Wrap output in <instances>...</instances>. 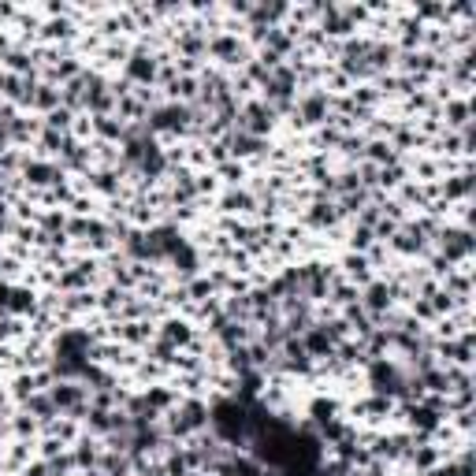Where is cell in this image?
Returning <instances> with one entry per match:
<instances>
[{
	"mask_svg": "<svg viewBox=\"0 0 476 476\" xmlns=\"http://www.w3.org/2000/svg\"><path fill=\"white\" fill-rule=\"evenodd\" d=\"M302 347H305V354H317V357H327V354H332V347H335V339H332V335H327V327H309V332H305V342H302Z\"/></svg>",
	"mask_w": 476,
	"mask_h": 476,
	"instance_id": "6da1fadb",
	"label": "cell"
},
{
	"mask_svg": "<svg viewBox=\"0 0 476 476\" xmlns=\"http://www.w3.org/2000/svg\"><path fill=\"white\" fill-rule=\"evenodd\" d=\"M387 305H391V287H384V283H372V287L365 290V309H369V313H376V317H380Z\"/></svg>",
	"mask_w": 476,
	"mask_h": 476,
	"instance_id": "7a4b0ae2",
	"label": "cell"
},
{
	"mask_svg": "<svg viewBox=\"0 0 476 476\" xmlns=\"http://www.w3.org/2000/svg\"><path fill=\"white\" fill-rule=\"evenodd\" d=\"M302 116H305V123H320V120H327V97H324V93L305 97V101H302Z\"/></svg>",
	"mask_w": 476,
	"mask_h": 476,
	"instance_id": "3957f363",
	"label": "cell"
},
{
	"mask_svg": "<svg viewBox=\"0 0 476 476\" xmlns=\"http://www.w3.org/2000/svg\"><path fill=\"white\" fill-rule=\"evenodd\" d=\"M26 183H34V186H45V183H60V171L56 168H48V164H26Z\"/></svg>",
	"mask_w": 476,
	"mask_h": 476,
	"instance_id": "277c9868",
	"label": "cell"
},
{
	"mask_svg": "<svg viewBox=\"0 0 476 476\" xmlns=\"http://www.w3.org/2000/svg\"><path fill=\"white\" fill-rule=\"evenodd\" d=\"M186 339H190V327L183 320H168V324H164V342H168V347H175V342H186Z\"/></svg>",
	"mask_w": 476,
	"mask_h": 476,
	"instance_id": "5b68a950",
	"label": "cell"
},
{
	"mask_svg": "<svg viewBox=\"0 0 476 476\" xmlns=\"http://www.w3.org/2000/svg\"><path fill=\"white\" fill-rule=\"evenodd\" d=\"M30 309H34V294L30 290H11L8 313H30Z\"/></svg>",
	"mask_w": 476,
	"mask_h": 476,
	"instance_id": "8992f818",
	"label": "cell"
},
{
	"mask_svg": "<svg viewBox=\"0 0 476 476\" xmlns=\"http://www.w3.org/2000/svg\"><path fill=\"white\" fill-rule=\"evenodd\" d=\"M130 78H134V82H149L153 78V60H145V56H134V60H130Z\"/></svg>",
	"mask_w": 476,
	"mask_h": 476,
	"instance_id": "52a82bcc",
	"label": "cell"
},
{
	"mask_svg": "<svg viewBox=\"0 0 476 476\" xmlns=\"http://www.w3.org/2000/svg\"><path fill=\"white\" fill-rule=\"evenodd\" d=\"M347 275L354 283H369V260L365 257H347Z\"/></svg>",
	"mask_w": 476,
	"mask_h": 476,
	"instance_id": "ba28073f",
	"label": "cell"
},
{
	"mask_svg": "<svg viewBox=\"0 0 476 476\" xmlns=\"http://www.w3.org/2000/svg\"><path fill=\"white\" fill-rule=\"evenodd\" d=\"M75 465H78V469L97 465V450H93V443H78V450H75Z\"/></svg>",
	"mask_w": 476,
	"mask_h": 476,
	"instance_id": "9c48e42d",
	"label": "cell"
},
{
	"mask_svg": "<svg viewBox=\"0 0 476 476\" xmlns=\"http://www.w3.org/2000/svg\"><path fill=\"white\" fill-rule=\"evenodd\" d=\"M369 157H372V160H380V164H384V160H387V164L395 160V153H391V145H384V142H372V145H369Z\"/></svg>",
	"mask_w": 476,
	"mask_h": 476,
	"instance_id": "30bf717a",
	"label": "cell"
},
{
	"mask_svg": "<svg viewBox=\"0 0 476 476\" xmlns=\"http://www.w3.org/2000/svg\"><path fill=\"white\" fill-rule=\"evenodd\" d=\"M34 105H38V108H53V105H56V93H53V86H38V93H34Z\"/></svg>",
	"mask_w": 476,
	"mask_h": 476,
	"instance_id": "8fae6325",
	"label": "cell"
},
{
	"mask_svg": "<svg viewBox=\"0 0 476 476\" xmlns=\"http://www.w3.org/2000/svg\"><path fill=\"white\" fill-rule=\"evenodd\" d=\"M354 250H369V242H372V227H365V223H361L357 227V231H354Z\"/></svg>",
	"mask_w": 476,
	"mask_h": 476,
	"instance_id": "7c38bea8",
	"label": "cell"
},
{
	"mask_svg": "<svg viewBox=\"0 0 476 476\" xmlns=\"http://www.w3.org/2000/svg\"><path fill=\"white\" fill-rule=\"evenodd\" d=\"M223 205H227V212H245V208H250L253 201L245 198V194H231V198H227Z\"/></svg>",
	"mask_w": 476,
	"mask_h": 476,
	"instance_id": "4fadbf2b",
	"label": "cell"
},
{
	"mask_svg": "<svg viewBox=\"0 0 476 476\" xmlns=\"http://www.w3.org/2000/svg\"><path fill=\"white\" fill-rule=\"evenodd\" d=\"M23 476H53V472H48V462H34V465H30Z\"/></svg>",
	"mask_w": 476,
	"mask_h": 476,
	"instance_id": "5bb4252c",
	"label": "cell"
},
{
	"mask_svg": "<svg viewBox=\"0 0 476 476\" xmlns=\"http://www.w3.org/2000/svg\"><path fill=\"white\" fill-rule=\"evenodd\" d=\"M53 476H56V472H53Z\"/></svg>",
	"mask_w": 476,
	"mask_h": 476,
	"instance_id": "9a60e30c",
	"label": "cell"
}]
</instances>
